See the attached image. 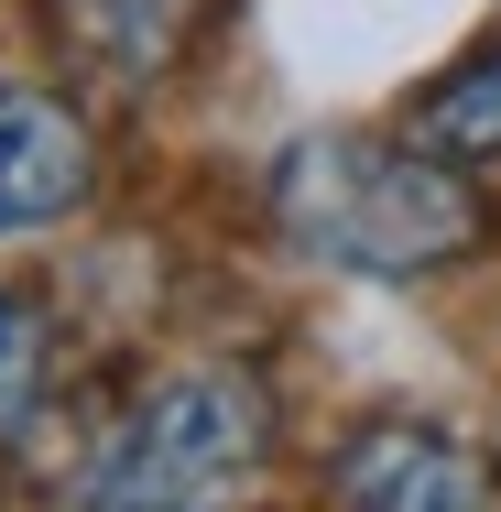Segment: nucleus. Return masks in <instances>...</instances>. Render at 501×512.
Here are the masks:
<instances>
[{
	"instance_id": "nucleus-1",
	"label": "nucleus",
	"mask_w": 501,
	"mask_h": 512,
	"mask_svg": "<svg viewBox=\"0 0 501 512\" xmlns=\"http://www.w3.org/2000/svg\"><path fill=\"white\" fill-rule=\"evenodd\" d=\"M273 218L295 229V251L338 262V273H436L480 240V197L393 142L360 131H316L273 164Z\"/></svg>"
},
{
	"instance_id": "nucleus-2",
	"label": "nucleus",
	"mask_w": 501,
	"mask_h": 512,
	"mask_svg": "<svg viewBox=\"0 0 501 512\" xmlns=\"http://www.w3.org/2000/svg\"><path fill=\"white\" fill-rule=\"evenodd\" d=\"M262 382L240 371H175L109 425L99 469L77 480V512H207L262 458Z\"/></svg>"
},
{
	"instance_id": "nucleus-3",
	"label": "nucleus",
	"mask_w": 501,
	"mask_h": 512,
	"mask_svg": "<svg viewBox=\"0 0 501 512\" xmlns=\"http://www.w3.org/2000/svg\"><path fill=\"white\" fill-rule=\"evenodd\" d=\"M349 512H501V458L447 425H371L338 458Z\"/></svg>"
},
{
	"instance_id": "nucleus-4",
	"label": "nucleus",
	"mask_w": 501,
	"mask_h": 512,
	"mask_svg": "<svg viewBox=\"0 0 501 512\" xmlns=\"http://www.w3.org/2000/svg\"><path fill=\"white\" fill-rule=\"evenodd\" d=\"M99 153H88V120L55 109L44 88H0V229H44L88 197Z\"/></svg>"
},
{
	"instance_id": "nucleus-5",
	"label": "nucleus",
	"mask_w": 501,
	"mask_h": 512,
	"mask_svg": "<svg viewBox=\"0 0 501 512\" xmlns=\"http://www.w3.org/2000/svg\"><path fill=\"white\" fill-rule=\"evenodd\" d=\"M425 142L436 153H501V55L469 66V77H447L425 99Z\"/></svg>"
},
{
	"instance_id": "nucleus-6",
	"label": "nucleus",
	"mask_w": 501,
	"mask_h": 512,
	"mask_svg": "<svg viewBox=\"0 0 501 512\" xmlns=\"http://www.w3.org/2000/svg\"><path fill=\"white\" fill-rule=\"evenodd\" d=\"M33 393H44V316L22 295H0V425H22Z\"/></svg>"
}]
</instances>
